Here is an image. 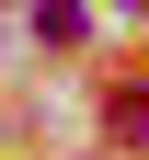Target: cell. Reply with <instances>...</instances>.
Wrapping results in <instances>:
<instances>
[{
	"label": "cell",
	"mask_w": 149,
	"mask_h": 160,
	"mask_svg": "<svg viewBox=\"0 0 149 160\" xmlns=\"http://www.w3.org/2000/svg\"><path fill=\"white\" fill-rule=\"evenodd\" d=\"M115 12H149V0H115Z\"/></svg>",
	"instance_id": "6da1fadb"
}]
</instances>
